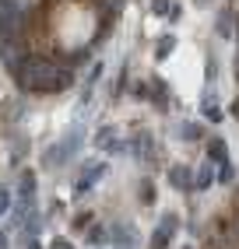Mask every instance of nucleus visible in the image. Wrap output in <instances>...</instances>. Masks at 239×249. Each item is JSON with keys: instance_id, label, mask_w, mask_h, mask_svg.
I'll use <instances>...</instances> for the list:
<instances>
[{"instance_id": "f257e3e1", "label": "nucleus", "mask_w": 239, "mask_h": 249, "mask_svg": "<svg viewBox=\"0 0 239 249\" xmlns=\"http://www.w3.org/2000/svg\"><path fill=\"white\" fill-rule=\"evenodd\" d=\"M49 36L63 53H81L99 36V11L88 0H57L49 11Z\"/></svg>"}, {"instance_id": "f03ea898", "label": "nucleus", "mask_w": 239, "mask_h": 249, "mask_svg": "<svg viewBox=\"0 0 239 249\" xmlns=\"http://www.w3.org/2000/svg\"><path fill=\"white\" fill-rule=\"evenodd\" d=\"M18 4H39V0H18Z\"/></svg>"}]
</instances>
